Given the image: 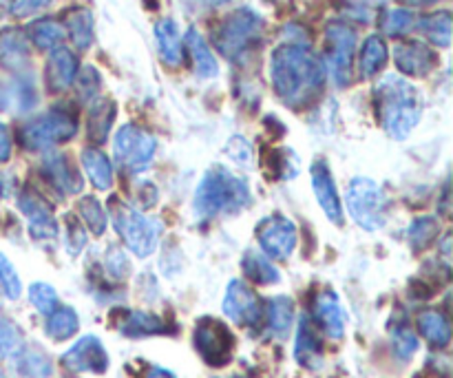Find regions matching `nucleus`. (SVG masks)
Returning a JSON list of instances; mask_svg holds the SVG:
<instances>
[{
    "label": "nucleus",
    "instance_id": "nucleus-1",
    "mask_svg": "<svg viewBox=\"0 0 453 378\" xmlns=\"http://www.w3.org/2000/svg\"><path fill=\"white\" fill-rule=\"evenodd\" d=\"M270 78L283 104L305 109L323 93L327 71L308 42H283L273 51Z\"/></svg>",
    "mask_w": 453,
    "mask_h": 378
},
{
    "label": "nucleus",
    "instance_id": "nucleus-2",
    "mask_svg": "<svg viewBox=\"0 0 453 378\" xmlns=\"http://www.w3.org/2000/svg\"><path fill=\"white\" fill-rule=\"evenodd\" d=\"M374 104L380 127L394 140H405L423 115V97L418 89L401 75H383L374 87Z\"/></svg>",
    "mask_w": 453,
    "mask_h": 378
},
{
    "label": "nucleus",
    "instance_id": "nucleus-3",
    "mask_svg": "<svg viewBox=\"0 0 453 378\" xmlns=\"http://www.w3.org/2000/svg\"><path fill=\"white\" fill-rule=\"evenodd\" d=\"M250 202L252 195L248 181L219 164L203 173L195 190V212L199 220L234 215L250 206Z\"/></svg>",
    "mask_w": 453,
    "mask_h": 378
},
{
    "label": "nucleus",
    "instance_id": "nucleus-4",
    "mask_svg": "<svg viewBox=\"0 0 453 378\" xmlns=\"http://www.w3.org/2000/svg\"><path fill=\"white\" fill-rule=\"evenodd\" d=\"M264 38V18L250 7H242L226 16L212 34V42L228 60L239 62L250 56Z\"/></svg>",
    "mask_w": 453,
    "mask_h": 378
},
{
    "label": "nucleus",
    "instance_id": "nucleus-5",
    "mask_svg": "<svg viewBox=\"0 0 453 378\" xmlns=\"http://www.w3.org/2000/svg\"><path fill=\"white\" fill-rule=\"evenodd\" d=\"M111 220H113L115 230L122 237L124 246L133 252L135 257L144 259V257L153 255L157 248L159 235H162V224L159 220L142 215L137 208L128 206L122 199H111L109 202Z\"/></svg>",
    "mask_w": 453,
    "mask_h": 378
},
{
    "label": "nucleus",
    "instance_id": "nucleus-6",
    "mask_svg": "<svg viewBox=\"0 0 453 378\" xmlns=\"http://www.w3.org/2000/svg\"><path fill=\"white\" fill-rule=\"evenodd\" d=\"M78 133V118L65 106H53L47 113L29 120L22 127L20 140L29 150H47L71 140Z\"/></svg>",
    "mask_w": 453,
    "mask_h": 378
},
{
    "label": "nucleus",
    "instance_id": "nucleus-7",
    "mask_svg": "<svg viewBox=\"0 0 453 378\" xmlns=\"http://www.w3.org/2000/svg\"><path fill=\"white\" fill-rule=\"evenodd\" d=\"M348 211L349 217L361 226L363 230H380L389 215V197L376 181L367 177H354L348 189Z\"/></svg>",
    "mask_w": 453,
    "mask_h": 378
},
{
    "label": "nucleus",
    "instance_id": "nucleus-8",
    "mask_svg": "<svg viewBox=\"0 0 453 378\" xmlns=\"http://www.w3.org/2000/svg\"><path fill=\"white\" fill-rule=\"evenodd\" d=\"M357 31L348 22L334 20L326 29V71L336 87H348L352 80Z\"/></svg>",
    "mask_w": 453,
    "mask_h": 378
},
{
    "label": "nucleus",
    "instance_id": "nucleus-9",
    "mask_svg": "<svg viewBox=\"0 0 453 378\" xmlns=\"http://www.w3.org/2000/svg\"><path fill=\"white\" fill-rule=\"evenodd\" d=\"M157 140L135 124H124L118 128L113 140L115 162L127 173H142L153 164Z\"/></svg>",
    "mask_w": 453,
    "mask_h": 378
},
{
    "label": "nucleus",
    "instance_id": "nucleus-10",
    "mask_svg": "<svg viewBox=\"0 0 453 378\" xmlns=\"http://www.w3.org/2000/svg\"><path fill=\"white\" fill-rule=\"evenodd\" d=\"M193 343L199 357L211 367L228 366L234 352V336L224 321L212 317L199 319L193 332Z\"/></svg>",
    "mask_w": 453,
    "mask_h": 378
},
{
    "label": "nucleus",
    "instance_id": "nucleus-11",
    "mask_svg": "<svg viewBox=\"0 0 453 378\" xmlns=\"http://www.w3.org/2000/svg\"><path fill=\"white\" fill-rule=\"evenodd\" d=\"M257 239L268 259L283 261L296 248V226L288 217L270 215L257 226Z\"/></svg>",
    "mask_w": 453,
    "mask_h": 378
},
{
    "label": "nucleus",
    "instance_id": "nucleus-12",
    "mask_svg": "<svg viewBox=\"0 0 453 378\" xmlns=\"http://www.w3.org/2000/svg\"><path fill=\"white\" fill-rule=\"evenodd\" d=\"M62 366L75 374H104L109 370V354L104 343L97 336L84 335L75 341L65 354H62Z\"/></svg>",
    "mask_w": 453,
    "mask_h": 378
},
{
    "label": "nucleus",
    "instance_id": "nucleus-13",
    "mask_svg": "<svg viewBox=\"0 0 453 378\" xmlns=\"http://www.w3.org/2000/svg\"><path fill=\"white\" fill-rule=\"evenodd\" d=\"M221 310H224V314L230 321L243 328L259 326L261 317H264V308H261L259 297L255 295L252 288H248L246 283L239 282V279L230 282L228 288H226Z\"/></svg>",
    "mask_w": 453,
    "mask_h": 378
},
{
    "label": "nucleus",
    "instance_id": "nucleus-14",
    "mask_svg": "<svg viewBox=\"0 0 453 378\" xmlns=\"http://www.w3.org/2000/svg\"><path fill=\"white\" fill-rule=\"evenodd\" d=\"M394 62L398 71L411 78H425L438 65V56L423 40H403L394 47Z\"/></svg>",
    "mask_w": 453,
    "mask_h": 378
},
{
    "label": "nucleus",
    "instance_id": "nucleus-15",
    "mask_svg": "<svg viewBox=\"0 0 453 378\" xmlns=\"http://www.w3.org/2000/svg\"><path fill=\"white\" fill-rule=\"evenodd\" d=\"M38 104V89L31 73H13L12 78L0 82V111L13 115L29 113Z\"/></svg>",
    "mask_w": 453,
    "mask_h": 378
},
{
    "label": "nucleus",
    "instance_id": "nucleus-16",
    "mask_svg": "<svg viewBox=\"0 0 453 378\" xmlns=\"http://www.w3.org/2000/svg\"><path fill=\"white\" fill-rule=\"evenodd\" d=\"M80 62L75 58V53L71 49H66L65 44L51 49L47 58V65H44V82L51 93H62L75 82V75H78Z\"/></svg>",
    "mask_w": 453,
    "mask_h": 378
},
{
    "label": "nucleus",
    "instance_id": "nucleus-17",
    "mask_svg": "<svg viewBox=\"0 0 453 378\" xmlns=\"http://www.w3.org/2000/svg\"><path fill=\"white\" fill-rule=\"evenodd\" d=\"M18 206H20L22 215L29 221V233L34 239L47 242V239L58 237V224L53 217L51 206L44 199H40L35 193H22L18 197Z\"/></svg>",
    "mask_w": 453,
    "mask_h": 378
},
{
    "label": "nucleus",
    "instance_id": "nucleus-18",
    "mask_svg": "<svg viewBox=\"0 0 453 378\" xmlns=\"http://www.w3.org/2000/svg\"><path fill=\"white\" fill-rule=\"evenodd\" d=\"M310 173H312V189L314 195H317V202L321 204L327 220L334 221L336 226H341L343 224V204H341L339 190H336L330 166H327L323 159H317V162L312 164V171Z\"/></svg>",
    "mask_w": 453,
    "mask_h": 378
},
{
    "label": "nucleus",
    "instance_id": "nucleus-19",
    "mask_svg": "<svg viewBox=\"0 0 453 378\" xmlns=\"http://www.w3.org/2000/svg\"><path fill=\"white\" fill-rule=\"evenodd\" d=\"M29 38L20 27L0 29V66L9 73H22L29 65Z\"/></svg>",
    "mask_w": 453,
    "mask_h": 378
},
{
    "label": "nucleus",
    "instance_id": "nucleus-20",
    "mask_svg": "<svg viewBox=\"0 0 453 378\" xmlns=\"http://www.w3.org/2000/svg\"><path fill=\"white\" fill-rule=\"evenodd\" d=\"M42 175L58 193L78 195L82 190V177L71 166L69 158L60 153H51L42 162Z\"/></svg>",
    "mask_w": 453,
    "mask_h": 378
},
{
    "label": "nucleus",
    "instance_id": "nucleus-21",
    "mask_svg": "<svg viewBox=\"0 0 453 378\" xmlns=\"http://www.w3.org/2000/svg\"><path fill=\"white\" fill-rule=\"evenodd\" d=\"M314 319L330 339L339 341L345 335V310L332 290L319 292L314 299Z\"/></svg>",
    "mask_w": 453,
    "mask_h": 378
},
{
    "label": "nucleus",
    "instance_id": "nucleus-22",
    "mask_svg": "<svg viewBox=\"0 0 453 378\" xmlns=\"http://www.w3.org/2000/svg\"><path fill=\"white\" fill-rule=\"evenodd\" d=\"M295 361L305 370H319L323 366V343L308 317L301 319L296 328Z\"/></svg>",
    "mask_w": 453,
    "mask_h": 378
},
{
    "label": "nucleus",
    "instance_id": "nucleus-23",
    "mask_svg": "<svg viewBox=\"0 0 453 378\" xmlns=\"http://www.w3.org/2000/svg\"><path fill=\"white\" fill-rule=\"evenodd\" d=\"M155 40H157L159 58L166 66L177 69L184 62V42H181L180 29L173 18H162L155 25Z\"/></svg>",
    "mask_w": 453,
    "mask_h": 378
},
{
    "label": "nucleus",
    "instance_id": "nucleus-24",
    "mask_svg": "<svg viewBox=\"0 0 453 378\" xmlns=\"http://www.w3.org/2000/svg\"><path fill=\"white\" fill-rule=\"evenodd\" d=\"M115 115H118V104L109 97H96L88 109V120H87V133L88 140L102 144L109 137L111 128H113Z\"/></svg>",
    "mask_w": 453,
    "mask_h": 378
},
{
    "label": "nucleus",
    "instance_id": "nucleus-25",
    "mask_svg": "<svg viewBox=\"0 0 453 378\" xmlns=\"http://www.w3.org/2000/svg\"><path fill=\"white\" fill-rule=\"evenodd\" d=\"M118 330L122 332L124 336H128V339H144V336L168 335L171 328H168V323H164V319H159L157 314L135 310V312H127V317L119 321Z\"/></svg>",
    "mask_w": 453,
    "mask_h": 378
},
{
    "label": "nucleus",
    "instance_id": "nucleus-26",
    "mask_svg": "<svg viewBox=\"0 0 453 378\" xmlns=\"http://www.w3.org/2000/svg\"><path fill=\"white\" fill-rule=\"evenodd\" d=\"M65 31L75 44V49L87 51L96 40V20L87 7H73L65 16Z\"/></svg>",
    "mask_w": 453,
    "mask_h": 378
},
{
    "label": "nucleus",
    "instance_id": "nucleus-27",
    "mask_svg": "<svg viewBox=\"0 0 453 378\" xmlns=\"http://www.w3.org/2000/svg\"><path fill=\"white\" fill-rule=\"evenodd\" d=\"M12 366L22 378H49L53 374L51 359L35 345L29 348H18L12 354Z\"/></svg>",
    "mask_w": 453,
    "mask_h": 378
},
{
    "label": "nucleus",
    "instance_id": "nucleus-28",
    "mask_svg": "<svg viewBox=\"0 0 453 378\" xmlns=\"http://www.w3.org/2000/svg\"><path fill=\"white\" fill-rule=\"evenodd\" d=\"M295 326V301L290 297H274L265 305V328L274 339H286Z\"/></svg>",
    "mask_w": 453,
    "mask_h": 378
},
{
    "label": "nucleus",
    "instance_id": "nucleus-29",
    "mask_svg": "<svg viewBox=\"0 0 453 378\" xmlns=\"http://www.w3.org/2000/svg\"><path fill=\"white\" fill-rule=\"evenodd\" d=\"M186 49H188L190 58H193V66L197 78H217L219 65H217L215 53L211 51V47H208V42L203 40V35L199 34V29H195V27H190L188 34H186Z\"/></svg>",
    "mask_w": 453,
    "mask_h": 378
},
{
    "label": "nucleus",
    "instance_id": "nucleus-30",
    "mask_svg": "<svg viewBox=\"0 0 453 378\" xmlns=\"http://www.w3.org/2000/svg\"><path fill=\"white\" fill-rule=\"evenodd\" d=\"M416 326H418L420 335L427 339V343L432 348H447L451 341V326H449V319L445 317L442 312L438 310H425V312L418 314L416 319Z\"/></svg>",
    "mask_w": 453,
    "mask_h": 378
},
{
    "label": "nucleus",
    "instance_id": "nucleus-31",
    "mask_svg": "<svg viewBox=\"0 0 453 378\" xmlns=\"http://www.w3.org/2000/svg\"><path fill=\"white\" fill-rule=\"evenodd\" d=\"M242 268L243 274L259 286H273V283L281 282V273L277 270V266L261 251H248L242 259Z\"/></svg>",
    "mask_w": 453,
    "mask_h": 378
},
{
    "label": "nucleus",
    "instance_id": "nucleus-32",
    "mask_svg": "<svg viewBox=\"0 0 453 378\" xmlns=\"http://www.w3.org/2000/svg\"><path fill=\"white\" fill-rule=\"evenodd\" d=\"M80 159H82L88 181L97 190H109L113 186V166H111L109 158L100 149H84Z\"/></svg>",
    "mask_w": 453,
    "mask_h": 378
},
{
    "label": "nucleus",
    "instance_id": "nucleus-33",
    "mask_svg": "<svg viewBox=\"0 0 453 378\" xmlns=\"http://www.w3.org/2000/svg\"><path fill=\"white\" fill-rule=\"evenodd\" d=\"M385 62H388V44H385V40L379 34L367 35L361 47V58H358L361 78H374L376 73L383 71Z\"/></svg>",
    "mask_w": 453,
    "mask_h": 378
},
{
    "label": "nucleus",
    "instance_id": "nucleus-34",
    "mask_svg": "<svg viewBox=\"0 0 453 378\" xmlns=\"http://www.w3.org/2000/svg\"><path fill=\"white\" fill-rule=\"evenodd\" d=\"M25 34L35 47L42 49V51H51V49L60 47L62 40H65V27L53 18H40L27 27Z\"/></svg>",
    "mask_w": 453,
    "mask_h": 378
},
{
    "label": "nucleus",
    "instance_id": "nucleus-35",
    "mask_svg": "<svg viewBox=\"0 0 453 378\" xmlns=\"http://www.w3.org/2000/svg\"><path fill=\"white\" fill-rule=\"evenodd\" d=\"M80 330V319L73 308L65 305V308H56L51 314H47L44 321V332L49 339L53 341H66Z\"/></svg>",
    "mask_w": 453,
    "mask_h": 378
},
{
    "label": "nucleus",
    "instance_id": "nucleus-36",
    "mask_svg": "<svg viewBox=\"0 0 453 378\" xmlns=\"http://www.w3.org/2000/svg\"><path fill=\"white\" fill-rule=\"evenodd\" d=\"M416 27L427 35L429 42L436 47H449L451 44V13L436 12L429 16L416 18Z\"/></svg>",
    "mask_w": 453,
    "mask_h": 378
},
{
    "label": "nucleus",
    "instance_id": "nucleus-37",
    "mask_svg": "<svg viewBox=\"0 0 453 378\" xmlns=\"http://www.w3.org/2000/svg\"><path fill=\"white\" fill-rule=\"evenodd\" d=\"M416 27V16L411 9L407 7H389L385 9L383 16H380V29L385 35H392V38H401L407 35Z\"/></svg>",
    "mask_w": 453,
    "mask_h": 378
},
{
    "label": "nucleus",
    "instance_id": "nucleus-38",
    "mask_svg": "<svg viewBox=\"0 0 453 378\" xmlns=\"http://www.w3.org/2000/svg\"><path fill=\"white\" fill-rule=\"evenodd\" d=\"M78 215L84 224L88 226L93 235H104L106 226H109V212L104 211L100 202L96 197H82L78 202Z\"/></svg>",
    "mask_w": 453,
    "mask_h": 378
},
{
    "label": "nucleus",
    "instance_id": "nucleus-39",
    "mask_svg": "<svg viewBox=\"0 0 453 378\" xmlns=\"http://www.w3.org/2000/svg\"><path fill=\"white\" fill-rule=\"evenodd\" d=\"M438 230H441V226H438L434 217H418V220H414L410 226V233H407L411 248L414 251H425L427 246H432L434 239L438 237Z\"/></svg>",
    "mask_w": 453,
    "mask_h": 378
},
{
    "label": "nucleus",
    "instance_id": "nucleus-40",
    "mask_svg": "<svg viewBox=\"0 0 453 378\" xmlns=\"http://www.w3.org/2000/svg\"><path fill=\"white\" fill-rule=\"evenodd\" d=\"M75 87H78L80 100L93 102L96 97H100V73L93 66H82V69H78V75H75Z\"/></svg>",
    "mask_w": 453,
    "mask_h": 378
},
{
    "label": "nucleus",
    "instance_id": "nucleus-41",
    "mask_svg": "<svg viewBox=\"0 0 453 378\" xmlns=\"http://www.w3.org/2000/svg\"><path fill=\"white\" fill-rule=\"evenodd\" d=\"M392 345H394V352L398 354L401 359H411L418 350V335L411 330L410 326H398L392 330Z\"/></svg>",
    "mask_w": 453,
    "mask_h": 378
},
{
    "label": "nucleus",
    "instance_id": "nucleus-42",
    "mask_svg": "<svg viewBox=\"0 0 453 378\" xmlns=\"http://www.w3.org/2000/svg\"><path fill=\"white\" fill-rule=\"evenodd\" d=\"M29 301L40 314H44V317H47V314H51L53 310L58 308L56 290H53L49 283H42V282L34 283V286L29 288Z\"/></svg>",
    "mask_w": 453,
    "mask_h": 378
},
{
    "label": "nucleus",
    "instance_id": "nucleus-43",
    "mask_svg": "<svg viewBox=\"0 0 453 378\" xmlns=\"http://www.w3.org/2000/svg\"><path fill=\"white\" fill-rule=\"evenodd\" d=\"M274 159H270L273 164V175H277L279 180H292L299 173V158L296 153H292L290 149H274L273 150Z\"/></svg>",
    "mask_w": 453,
    "mask_h": 378
},
{
    "label": "nucleus",
    "instance_id": "nucleus-44",
    "mask_svg": "<svg viewBox=\"0 0 453 378\" xmlns=\"http://www.w3.org/2000/svg\"><path fill=\"white\" fill-rule=\"evenodd\" d=\"M0 290H3V295L12 301H16L18 297L22 295L20 277H18L13 264L3 255V252H0Z\"/></svg>",
    "mask_w": 453,
    "mask_h": 378
},
{
    "label": "nucleus",
    "instance_id": "nucleus-45",
    "mask_svg": "<svg viewBox=\"0 0 453 378\" xmlns=\"http://www.w3.org/2000/svg\"><path fill=\"white\" fill-rule=\"evenodd\" d=\"M22 345V336L20 330L9 321L7 317L0 314V359H7L16 352L18 348Z\"/></svg>",
    "mask_w": 453,
    "mask_h": 378
},
{
    "label": "nucleus",
    "instance_id": "nucleus-46",
    "mask_svg": "<svg viewBox=\"0 0 453 378\" xmlns=\"http://www.w3.org/2000/svg\"><path fill=\"white\" fill-rule=\"evenodd\" d=\"M224 153L228 155L234 164H239V166L252 168V146L246 137H242V135L230 137V142L226 144Z\"/></svg>",
    "mask_w": 453,
    "mask_h": 378
},
{
    "label": "nucleus",
    "instance_id": "nucleus-47",
    "mask_svg": "<svg viewBox=\"0 0 453 378\" xmlns=\"http://www.w3.org/2000/svg\"><path fill=\"white\" fill-rule=\"evenodd\" d=\"M84 246H87V233L82 228V221L69 217L66 220V248H69L71 255H78Z\"/></svg>",
    "mask_w": 453,
    "mask_h": 378
},
{
    "label": "nucleus",
    "instance_id": "nucleus-48",
    "mask_svg": "<svg viewBox=\"0 0 453 378\" xmlns=\"http://www.w3.org/2000/svg\"><path fill=\"white\" fill-rule=\"evenodd\" d=\"M53 0H12L9 3V13L13 18H29L47 9Z\"/></svg>",
    "mask_w": 453,
    "mask_h": 378
},
{
    "label": "nucleus",
    "instance_id": "nucleus-49",
    "mask_svg": "<svg viewBox=\"0 0 453 378\" xmlns=\"http://www.w3.org/2000/svg\"><path fill=\"white\" fill-rule=\"evenodd\" d=\"M104 270L109 273L111 279H115V282H118V279H124L128 273L127 257H124L118 248H111L109 255H106L104 259Z\"/></svg>",
    "mask_w": 453,
    "mask_h": 378
},
{
    "label": "nucleus",
    "instance_id": "nucleus-50",
    "mask_svg": "<svg viewBox=\"0 0 453 378\" xmlns=\"http://www.w3.org/2000/svg\"><path fill=\"white\" fill-rule=\"evenodd\" d=\"M9 155H12V135H9L7 127L0 122V164L7 162Z\"/></svg>",
    "mask_w": 453,
    "mask_h": 378
},
{
    "label": "nucleus",
    "instance_id": "nucleus-51",
    "mask_svg": "<svg viewBox=\"0 0 453 378\" xmlns=\"http://www.w3.org/2000/svg\"><path fill=\"white\" fill-rule=\"evenodd\" d=\"M144 378H177V376L173 374L171 370H164V367L153 366V367H149V370H146Z\"/></svg>",
    "mask_w": 453,
    "mask_h": 378
},
{
    "label": "nucleus",
    "instance_id": "nucleus-52",
    "mask_svg": "<svg viewBox=\"0 0 453 378\" xmlns=\"http://www.w3.org/2000/svg\"><path fill=\"white\" fill-rule=\"evenodd\" d=\"M436 3H441V0H405V4H410V7H432Z\"/></svg>",
    "mask_w": 453,
    "mask_h": 378
},
{
    "label": "nucleus",
    "instance_id": "nucleus-53",
    "mask_svg": "<svg viewBox=\"0 0 453 378\" xmlns=\"http://www.w3.org/2000/svg\"><path fill=\"white\" fill-rule=\"evenodd\" d=\"M203 4H208V7H221V4L230 3V0H202Z\"/></svg>",
    "mask_w": 453,
    "mask_h": 378
},
{
    "label": "nucleus",
    "instance_id": "nucleus-54",
    "mask_svg": "<svg viewBox=\"0 0 453 378\" xmlns=\"http://www.w3.org/2000/svg\"><path fill=\"white\" fill-rule=\"evenodd\" d=\"M0 195H3V184H0Z\"/></svg>",
    "mask_w": 453,
    "mask_h": 378
},
{
    "label": "nucleus",
    "instance_id": "nucleus-55",
    "mask_svg": "<svg viewBox=\"0 0 453 378\" xmlns=\"http://www.w3.org/2000/svg\"><path fill=\"white\" fill-rule=\"evenodd\" d=\"M234 378H239V376H234Z\"/></svg>",
    "mask_w": 453,
    "mask_h": 378
}]
</instances>
